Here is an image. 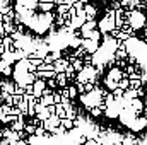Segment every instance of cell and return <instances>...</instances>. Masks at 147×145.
Returning <instances> with one entry per match:
<instances>
[{"mask_svg": "<svg viewBox=\"0 0 147 145\" xmlns=\"http://www.w3.org/2000/svg\"><path fill=\"white\" fill-rule=\"evenodd\" d=\"M128 24L134 28V29H140L144 24H146V15L140 12V10H132L128 14Z\"/></svg>", "mask_w": 147, "mask_h": 145, "instance_id": "1", "label": "cell"}, {"mask_svg": "<svg viewBox=\"0 0 147 145\" xmlns=\"http://www.w3.org/2000/svg\"><path fill=\"white\" fill-rule=\"evenodd\" d=\"M82 46L86 48V51L87 53H91V55H94L96 51H98V39H91V38H84L82 39Z\"/></svg>", "mask_w": 147, "mask_h": 145, "instance_id": "2", "label": "cell"}, {"mask_svg": "<svg viewBox=\"0 0 147 145\" xmlns=\"http://www.w3.org/2000/svg\"><path fill=\"white\" fill-rule=\"evenodd\" d=\"M53 65H55V72H65V68H67V65H69V62L67 60H62V58H57L55 62H53Z\"/></svg>", "mask_w": 147, "mask_h": 145, "instance_id": "3", "label": "cell"}, {"mask_svg": "<svg viewBox=\"0 0 147 145\" xmlns=\"http://www.w3.org/2000/svg\"><path fill=\"white\" fill-rule=\"evenodd\" d=\"M67 79H69V77H67V73L65 72H58L57 73V82H58L60 87H65V85H67Z\"/></svg>", "mask_w": 147, "mask_h": 145, "instance_id": "4", "label": "cell"}, {"mask_svg": "<svg viewBox=\"0 0 147 145\" xmlns=\"http://www.w3.org/2000/svg\"><path fill=\"white\" fill-rule=\"evenodd\" d=\"M41 104H45V106H50V104H55V99H53V94H43V96H41Z\"/></svg>", "mask_w": 147, "mask_h": 145, "instance_id": "5", "label": "cell"}, {"mask_svg": "<svg viewBox=\"0 0 147 145\" xmlns=\"http://www.w3.org/2000/svg\"><path fill=\"white\" fill-rule=\"evenodd\" d=\"M82 63H84V62H82V60H79L77 56H74V58H72V65H74V68H75V72H80V70L84 68V65H82Z\"/></svg>", "mask_w": 147, "mask_h": 145, "instance_id": "6", "label": "cell"}, {"mask_svg": "<svg viewBox=\"0 0 147 145\" xmlns=\"http://www.w3.org/2000/svg\"><path fill=\"white\" fill-rule=\"evenodd\" d=\"M24 132L26 133H36V128H34V125H26L24 126Z\"/></svg>", "mask_w": 147, "mask_h": 145, "instance_id": "7", "label": "cell"}, {"mask_svg": "<svg viewBox=\"0 0 147 145\" xmlns=\"http://www.w3.org/2000/svg\"><path fill=\"white\" fill-rule=\"evenodd\" d=\"M53 99H55V103H62V99H63V97H62L60 94H53Z\"/></svg>", "mask_w": 147, "mask_h": 145, "instance_id": "8", "label": "cell"}]
</instances>
